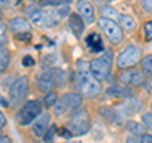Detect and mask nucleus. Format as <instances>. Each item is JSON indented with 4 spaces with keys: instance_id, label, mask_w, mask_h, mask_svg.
Listing matches in <instances>:
<instances>
[{
    "instance_id": "5",
    "label": "nucleus",
    "mask_w": 152,
    "mask_h": 143,
    "mask_svg": "<svg viewBox=\"0 0 152 143\" xmlns=\"http://www.w3.org/2000/svg\"><path fill=\"white\" fill-rule=\"evenodd\" d=\"M98 24L100 27V29L104 32V34L107 36L108 41L113 45H119L123 39V31L119 23H117L113 19H109L105 17H100L98 19Z\"/></svg>"
},
{
    "instance_id": "35",
    "label": "nucleus",
    "mask_w": 152,
    "mask_h": 143,
    "mask_svg": "<svg viewBox=\"0 0 152 143\" xmlns=\"http://www.w3.org/2000/svg\"><path fill=\"white\" fill-rule=\"evenodd\" d=\"M126 143H141L138 139H137V138L136 137H127L126 138Z\"/></svg>"
},
{
    "instance_id": "2",
    "label": "nucleus",
    "mask_w": 152,
    "mask_h": 143,
    "mask_svg": "<svg viewBox=\"0 0 152 143\" xmlns=\"http://www.w3.org/2000/svg\"><path fill=\"white\" fill-rule=\"evenodd\" d=\"M112 66H113V53L110 50H107L105 53H103L100 57L90 61L89 70L94 77H96L99 81H103L110 74Z\"/></svg>"
},
{
    "instance_id": "37",
    "label": "nucleus",
    "mask_w": 152,
    "mask_h": 143,
    "mask_svg": "<svg viewBox=\"0 0 152 143\" xmlns=\"http://www.w3.org/2000/svg\"><path fill=\"white\" fill-rule=\"evenodd\" d=\"M9 0H0V7H4V5H7Z\"/></svg>"
},
{
    "instance_id": "20",
    "label": "nucleus",
    "mask_w": 152,
    "mask_h": 143,
    "mask_svg": "<svg viewBox=\"0 0 152 143\" xmlns=\"http://www.w3.org/2000/svg\"><path fill=\"white\" fill-rule=\"evenodd\" d=\"M100 13L103 14V17H105V18H109V19H113V20H118L121 17V14L118 13L115 9H114L113 7H109V5H105V7H103L100 9Z\"/></svg>"
},
{
    "instance_id": "4",
    "label": "nucleus",
    "mask_w": 152,
    "mask_h": 143,
    "mask_svg": "<svg viewBox=\"0 0 152 143\" xmlns=\"http://www.w3.org/2000/svg\"><path fill=\"white\" fill-rule=\"evenodd\" d=\"M42 112V104L39 100H29L23 105L17 114V122L20 125H28L36 120Z\"/></svg>"
},
{
    "instance_id": "8",
    "label": "nucleus",
    "mask_w": 152,
    "mask_h": 143,
    "mask_svg": "<svg viewBox=\"0 0 152 143\" xmlns=\"http://www.w3.org/2000/svg\"><path fill=\"white\" fill-rule=\"evenodd\" d=\"M142 51L136 46H128L121 52L117 57V66L119 69H131L134 67L141 61Z\"/></svg>"
},
{
    "instance_id": "9",
    "label": "nucleus",
    "mask_w": 152,
    "mask_h": 143,
    "mask_svg": "<svg viewBox=\"0 0 152 143\" xmlns=\"http://www.w3.org/2000/svg\"><path fill=\"white\" fill-rule=\"evenodd\" d=\"M28 93V79L26 76H20L13 82L9 90V101L13 107H18L26 99Z\"/></svg>"
},
{
    "instance_id": "19",
    "label": "nucleus",
    "mask_w": 152,
    "mask_h": 143,
    "mask_svg": "<svg viewBox=\"0 0 152 143\" xmlns=\"http://www.w3.org/2000/svg\"><path fill=\"white\" fill-rule=\"evenodd\" d=\"M10 63V53L5 47L0 46V72L5 71Z\"/></svg>"
},
{
    "instance_id": "33",
    "label": "nucleus",
    "mask_w": 152,
    "mask_h": 143,
    "mask_svg": "<svg viewBox=\"0 0 152 143\" xmlns=\"http://www.w3.org/2000/svg\"><path fill=\"white\" fill-rule=\"evenodd\" d=\"M140 142H141V143H152V134H147V133L142 134Z\"/></svg>"
},
{
    "instance_id": "13",
    "label": "nucleus",
    "mask_w": 152,
    "mask_h": 143,
    "mask_svg": "<svg viewBox=\"0 0 152 143\" xmlns=\"http://www.w3.org/2000/svg\"><path fill=\"white\" fill-rule=\"evenodd\" d=\"M31 29H32L31 23L23 17H15L9 22V31H12L14 34L15 33L31 32Z\"/></svg>"
},
{
    "instance_id": "11",
    "label": "nucleus",
    "mask_w": 152,
    "mask_h": 143,
    "mask_svg": "<svg viewBox=\"0 0 152 143\" xmlns=\"http://www.w3.org/2000/svg\"><path fill=\"white\" fill-rule=\"evenodd\" d=\"M76 9L80 14V17L84 19V22H86L88 24H91L95 20V10L93 4L89 0H77L76 3Z\"/></svg>"
},
{
    "instance_id": "23",
    "label": "nucleus",
    "mask_w": 152,
    "mask_h": 143,
    "mask_svg": "<svg viewBox=\"0 0 152 143\" xmlns=\"http://www.w3.org/2000/svg\"><path fill=\"white\" fill-rule=\"evenodd\" d=\"M57 101V94L55 91H50V93H47L46 94V96L43 99V104H45V107L46 108H51V107H53Z\"/></svg>"
},
{
    "instance_id": "34",
    "label": "nucleus",
    "mask_w": 152,
    "mask_h": 143,
    "mask_svg": "<svg viewBox=\"0 0 152 143\" xmlns=\"http://www.w3.org/2000/svg\"><path fill=\"white\" fill-rule=\"evenodd\" d=\"M5 125H7V118L3 114V112H0V128L5 127Z\"/></svg>"
},
{
    "instance_id": "21",
    "label": "nucleus",
    "mask_w": 152,
    "mask_h": 143,
    "mask_svg": "<svg viewBox=\"0 0 152 143\" xmlns=\"http://www.w3.org/2000/svg\"><path fill=\"white\" fill-rule=\"evenodd\" d=\"M100 113L104 115V118L108 119L109 122L115 123V120L118 119V113H117L115 110H114V109H112V108L103 107V108H100Z\"/></svg>"
},
{
    "instance_id": "14",
    "label": "nucleus",
    "mask_w": 152,
    "mask_h": 143,
    "mask_svg": "<svg viewBox=\"0 0 152 143\" xmlns=\"http://www.w3.org/2000/svg\"><path fill=\"white\" fill-rule=\"evenodd\" d=\"M69 23H70V27L72 32L75 33L76 37H80L84 32V28H85V22L84 19L80 17L79 13H72L70 14V18H69Z\"/></svg>"
},
{
    "instance_id": "32",
    "label": "nucleus",
    "mask_w": 152,
    "mask_h": 143,
    "mask_svg": "<svg viewBox=\"0 0 152 143\" xmlns=\"http://www.w3.org/2000/svg\"><path fill=\"white\" fill-rule=\"evenodd\" d=\"M142 8L147 13L152 14V0H142Z\"/></svg>"
},
{
    "instance_id": "24",
    "label": "nucleus",
    "mask_w": 152,
    "mask_h": 143,
    "mask_svg": "<svg viewBox=\"0 0 152 143\" xmlns=\"http://www.w3.org/2000/svg\"><path fill=\"white\" fill-rule=\"evenodd\" d=\"M56 132H57V127L56 125H51L48 129H47V132L45 133V136H43V141L46 143H51L52 139H53V137L56 134Z\"/></svg>"
},
{
    "instance_id": "31",
    "label": "nucleus",
    "mask_w": 152,
    "mask_h": 143,
    "mask_svg": "<svg viewBox=\"0 0 152 143\" xmlns=\"http://www.w3.org/2000/svg\"><path fill=\"white\" fill-rule=\"evenodd\" d=\"M22 63H23V66H26V67H29V66H33V65L36 63V61H34V58H33L32 56L27 55V56L23 57Z\"/></svg>"
},
{
    "instance_id": "12",
    "label": "nucleus",
    "mask_w": 152,
    "mask_h": 143,
    "mask_svg": "<svg viewBox=\"0 0 152 143\" xmlns=\"http://www.w3.org/2000/svg\"><path fill=\"white\" fill-rule=\"evenodd\" d=\"M50 122H51V115L48 113H45L39 118H37L32 127L33 134L36 137H43L47 129L50 128Z\"/></svg>"
},
{
    "instance_id": "18",
    "label": "nucleus",
    "mask_w": 152,
    "mask_h": 143,
    "mask_svg": "<svg viewBox=\"0 0 152 143\" xmlns=\"http://www.w3.org/2000/svg\"><path fill=\"white\" fill-rule=\"evenodd\" d=\"M108 94L113 98H126L131 95V90L127 88L119 86V85H115V86H113L108 90Z\"/></svg>"
},
{
    "instance_id": "22",
    "label": "nucleus",
    "mask_w": 152,
    "mask_h": 143,
    "mask_svg": "<svg viewBox=\"0 0 152 143\" xmlns=\"http://www.w3.org/2000/svg\"><path fill=\"white\" fill-rule=\"evenodd\" d=\"M141 65H142V71L145 72V75L151 76L152 75V53L147 55L145 58L141 61Z\"/></svg>"
},
{
    "instance_id": "30",
    "label": "nucleus",
    "mask_w": 152,
    "mask_h": 143,
    "mask_svg": "<svg viewBox=\"0 0 152 143\" xmlns=\"http://www.w3.org/2000/svg\"><path fill=\"white\" fill-rule=\"evenodd\" d=\"M72 0H46V1L43 3L45 5H64V4H70Z\"/></svg>"
},
{
    "instance_id": "28",
    "label": "nucleus",
    "mask_w": 152,
    "mask_h": 143,
    "mask_svg": "<svg viewBox=\"0 0 152 143\" xmlns=\"http://www.w3.org/2000/svg\"><path fill=\"white\" fill-rule=\"evenodd\" d=\"M143 31H145V37H146V39H147V41H152V20L145 23Z\"/></svg>"
},
{
    "instance_id": "10",
    "label": "nucleus",
    "mask_w": 152,
    "mask_h": 143,
    "mask_svg": "<svg viewBox=\"0 0 152 143\" xmlns=\"http://www.w3.org/2000/svg\"><path fill=\"white\" fill-rule=\"evenodd\" d=\"M118 79H119L121 84L126 85V86H140L146 81V75L141 70L126 69L121 72Z\"/></svg>"
},
{
    "instance_id": "39",
    "label": "nucleus",
    "mask_w": 152,
    "mask_h": 143,
    "mask_svg": "<svg viewBox=\"0 0 152 143\" xmlns=\"http://www.w3.org/2000/svg\"><path fill=\"white\" fill-rule=\"evenodd\" d=\"M0 137H1V128H0Z\"/></svg>"
},
{
    "instance_id": "40",
    "label": "nucleus",
    "mask_w": 152,
    "mask_h": 143,
    "mask_svg": "<svg viewBox=\"0 0 152 143\" xmlns=\"http://www.w3.org/2000/svg\"><path fill=\"white\" fill-rule=\"evenodd\" d=\"M0 17H1V13H0Z\"/></svg>"
},
{
    "instance_id": "29",
    "label": "nucleus",
    "mask_w": 152,
    "mask_h": 143,
    "mask_svg": "<svg viewBox=\"0 0 152 143\" xmlns=\"http://www.w3.org/2000/svg\"><path fill=\"white\" fill-rule=\"evenodd\" d=\"M7 42V27L0 20V46Z\"/></svg>"
},
{
    "instance_id": "3",
    "label": "nucleus",
    "mask_w": 152,
    "mask_h": 143,
    "mask_svg": "<svg viewBox=\"0 0 152 143\" xmlns=\"http://www.w3.org/2000/svg\"><path fill=\"white\" fill-rule=\"evenodd\" d=\"M67 128L71 132V134L83 136L88 133L90 129V117L86 112V109H80L76 110L72 117L70 118L67 123Z\"/></svg>"
},
{
    "instance_id": "36",
    "label": "nucleus",
    "mask_w": 152,
    "mask_h": 143,
    "mask_svg": "<svg viewBox=\"0 0 152 143\" xmlns=\"http://www.w3.org/2000/svg\"><path fill=\"white\" fill-rule=\"evenodd\" d=\"M0 143H12L10 137H8V136H1V137H0Z\"/></svg>"
},
{
    "instance_id": "16",
    "label": "nucleus",
    "mask_w": 152,
    "mask_h": 143,
    "mask_svg": "<svg viewBox=\"0 0 152 143\" xmlns=\"http://www.w3.org/2000/svg\"><path fill=\"white\" fill-rule=\"evenodd\" d=\"M86 43L90 48H91L93 52H100L104 50L103 41L98 33H91V34L86 38Z\"/></svg>"
},
{
    "instance_id": "38",
    "label": "nucleus",
    "mask_w": 152,
    "mask_h": 143,
    "mask_svg": "<svg viewBox=\"0 0 152 143\" xmlns=\"http://www.w3.org/2000/svg\"><path fill=\"white\" fill-rule=\"evenodd\" d=\"M66 143H83V142H80V141H70V142H66Z\"/></svg>"
},
{
    "instance_id": "26",
    "label": "nucleus",
    "mask_w": 152,
    "mask_h": 143,
    "mask_svg": "<svg viewBox=\"0 0 152 143\" xmlns=\"http://www.w3.org/2000/svg\"><path fill=\"white\" fill-rule=\"evenodd\" d=\"M14 38L20 42H29L32 39V34L31 32H23V33H15Z\"/></svg>"
},
{
    "instance_id": "7",
    "label": "nucleus",
    "mask_w": 152,
    "mask_h": 143,
    "mask_svg": "<svg viewBox=\"0 0 152 143\" xmlns=\"http://www.w3.org/2000/svg\"><path fill=\"white\" fill-rule=\"evenodd\" d=\"M83 103V96L77 93H67L64 94L60 99H57L55 104V114L62 115L70 110H76Z\"/></svg>"
},
{
    "instance_id": "17",
    "label": "nucleus",
    "mask_w": 152,
    "mask_h": 143,
    "mask_svg": "<svg viewBox=\"0 0 152 143\" xmlns=\"http://www.w3.org/2000/svg\"><path fill=\"white\" fill-rule=\"evenodd\" d=\"M118 23H119V26L123 27L124 29L127 31H134L136 28H137V22H136V19L131 17V15H127V14H121V17L119 19H118Z\"/></svg>"
},
{
    "instance_id": "6",
    "label": "nucleus",
    "mask_w": 152,
    "mask_h": 143,
    "mask_svg": "<svg viewBox=\"0 0 152 143\" xmlns=\"http://www.w3.org/2000/svg\"><path fill=\"white\" fill-rule=\"evenodd\" d=\"M64 77V72L57 69L46 70L38 79V89L41 93H50L53 91V89L57 85L61 84V80Z\"/></svg>"
},
{
    "instance_id": "1",
    "label": "nucleus",
    "mask_w": 152,
    "mask_h": 143,
    "mask_svg": "<svg viewBox=\"0 0 152 143\" xmlns=\"http://www.w3.org/2000/svg\"><path fill=\"white\" fill-rule=\"evenodd\" d=\"M76 88L85 98H95L102 93V84L93 74L85 70H80L76 74Z\"/></svg>"
},
{
    "instance_id": "27",
    "label": "nucleus",
    "mask_w": 152,
    "mask_h": 143,
    "mask_svg": "<svg viewBox=\"0 0 152 143\" xmlns=\"http://www.w3.org/2000/svg\"><path fill=\"white\" fill-rule=\"evenodd\" d=\"M57 14H58L60 18H65L66 15H69L70 14V7L66 5V4H64V5H58V8L56 9Z\"/></svg>"
},
{
    "instance_id": "15",
    "label": "nucleus",
    "mask_w": 152,
    "mask_h": 143,
    "mask_svg": "<svg viewBox=\"0 0 152 143\" xmlns=\"http://www.w3.org/2000/svg\"><path fill=\"white\" fill-rule=\"evenodd\" d=\"M126 129L133 136L141 137L142 134H145L147 128L143 125V123H140V122H136V120H128L126 123Z\"/></svg>"
},
{
    "instance_id": "25",
    "label": "nucleus",
    "mask_w": 152,
    "mask_h": 143,
    "mask_svg": "<svg viewBox=\"0 0 152 143\" xmlns=\"http://www.w3.org/2000/svg\"><path fill=\"white\" fill-rule=\"evenodd\" d=\"M142 123L143 125L152 132V112H147L142 115Z\"/></svg>"
}]
</instances>
